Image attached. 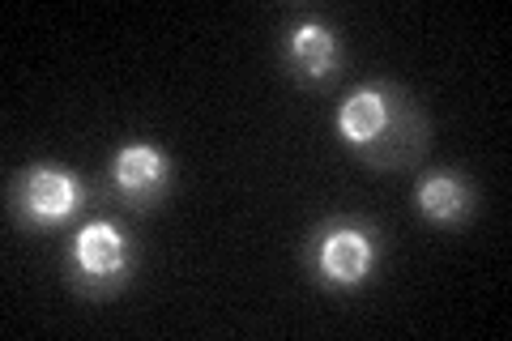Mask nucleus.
<instances>
[{
    "label": "nucleus",
    "mask_w": 512,
    "mask_h": 341,
    "mask_svg": "<svg viewBox=\"0 0 512 341\" xmlns=\"http://www.w3.org/2000/svg\"><path fill=\"white\" fill-rule=\"evenodd\" d=\"M137 239L116 218H90L73 231L64 252V282L77 299L103 303L128 290L137 273Z\"/></svg>",
    "instance_id": "nucleus-3"
},
{
    "label": "nucleus",
    "mask_w": 512,
    "mask_h": 341,
    "mask_svg": "<svg viewBox=\"0 0 512 341\" xmlns=\"http://www.w3.org/2000/svg\"><path fill=\"white\" fill-rule=\"evenodd\" d=\"M333 128L350 154L372 171H406L431 145V120L419 99L389 77H372L338 103Z\"/></svg>",
    "instance_id": "nucleus-1"
},
{
    "label": "nucleus",
    "mask_w": 512,
    "mask_h": 341,
    "mask_svg": "<svg viewBox=\"0 0 512 341\" xmlns=\"http://www.w3.org/2000/svg\"><path fill=\"white\" fill-rule=\"evenodd\" d=\"M380 231L367 218H325L303 239V273L325 295H359L380 269Z\"/></svg>",
    "instance_id": "nucleus-2"
},
{
    "label": "nucleus",
    "mask_w": 512,
    "mask_h": 341,
    "mask_svg": "<svg viewBox=\"0 0 512 341\" xmlns=\"http://www.w3.org/2000/svg\"><path fill=\"white\" fill-rule=\"evenodd\" d=\"M414 209L427 226L436 231H466V226L478 218V188L466 171L457 167H440L419 175L414 184Z\"/></svg>",
    "instance_id": "nucleus-7"
},
{
    "label": "nucleus",
    "mask_w": 512,
    "mask_h": 341,
    "mask_svg": "<svg viewBox=\"0 0 512 341\" xmlns=\"http://www.w3.org/2000/svg\"><path fill=\"white\" fill-rule=\"evenodd\" d=\"M175 188V167L163 145L154 141H124L107 158V192L124 214L146 218L167 205Z\"/></svg>",
    "instance_id": "nucleus-5"
},
{
    "label": "nucleus",
    "mask_w": 512,
    "mask_h": 341,
    "mask_svg": "<svg viewBox=\"0 0 512 341\" xmlns=\"http://www.w3.org/2000/svg\"><path fill=\"white\" fill-rule=\"evenodd\" d=\"M86 197H90V184L73 167H64V162H26L5 184L9 218L26 235L60 231L64 222L82 214Z\"/></svg>",
    "instance_id": "nucleus-4"
},
{
    "label": "nucleus",
    "mask_w": 512,
    "mask_h": 341,
    "mask_svg": "<svg viewBox=\"0 0 512 341\" xmlns=\"http://www.w3.org/2000/svg\"><path fill=\"white\" fill-rule=\"evenodd\" d=\"M278 64L282 73L303 90H325L342 77L346 64V43L342 30L320 13H303V18L286 22L278 39Z\"/></svg>",
    "instance_id": "nucleus-6"
}]
</instances>
